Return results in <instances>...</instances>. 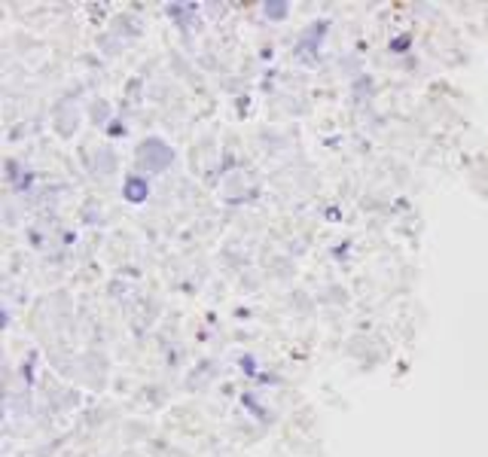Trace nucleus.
Listing matches in <instances>:
<instances>
[{"instance_id": "1", "label": "nucleus", "mask_w": 488, "mask_h": 457, "mask_svg": "<svg viewBox=\"0 0 488 457\" xmlns=\"http://www.w3.org/2000/svg\"><path fill=\"white\" fill-rule=\"evenodd\" d=\"M126 196H128V198H132V201H141V198L147 196V189H144V183H141V180H135V178H132V180H128V189H126Z\"/></svg>"}, {"instance_id": "2", "label": "nucleus", "mask_w": 488, "mask_h": 457, "mask_svg": "<svg viewBox=\"0 0 488 457\" xmlns=\"http://www.w3.org/2000/svg\"><path fill=\"white\" fill-rule=\"evenodd\" d=\"M266 13H275V19H281L287 13V4H266Z\"/></svg>"}]
</instances>
